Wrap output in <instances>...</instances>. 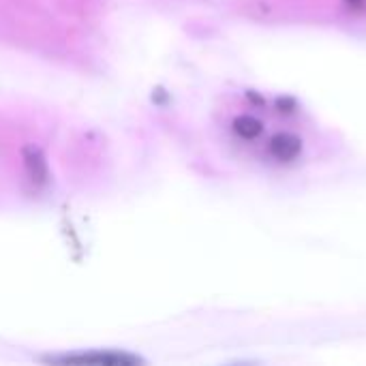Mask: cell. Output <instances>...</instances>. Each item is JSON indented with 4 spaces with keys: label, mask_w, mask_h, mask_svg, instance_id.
Masks as SVG:
<instances>
[{
    "label": "cell",
    "mask_w": 366,
    "mask_h": 366,
    "mask_svg": "<svg viewBox=\"0 0 366 366\" xmlns=\"http://www.w3.org/2000/svg\"><path fill=\"white\" fill-rule=\"evenodd\" d=\"M268 152L279 163H292L302 154V139L290 131H281V133L270 137Z\"/></svg>",
    "instance_id": "cell-2"
},
{
    "label": "cell",
    "mask_w": 366,
    "mask_h": 366,
    "mask_svg": "<svg viewBox=\"0 0 366 366\" xmlns=\"http://www.w3.org/2000/svg\"><path fill=\"white\" fill-rule=\"evenodd\" d=\"M47 365H79V366H137L144 360L124 352H88V354H66V356H47Z\"/></svg>",
    "instance_id": "cell-1"
},
{
    "label": "cell",
    "mask_w": 366,
    "mask_h": 366,
    "mask_svg": "<svg viewBox=\"0 0 366 366\" xmlns=\"http://www.w3.org/2000/svg\"><path fill=\"white\" fill-rule=\"evenodd\" d=\"M21 161H24L26 176L34 187H45L49 182V167H47V161H45V154L41 152V148L24 146Z\"/></svg>",
    "instance_id": "cell-3"
},
{
    "label": "cell",
    "mask_w": 366,
    "mask_h": 366,
    "mask_svg": "<svg viewBox=\"0 0 366 366\" xmlns=\"http://www.w3.org/2000/svg\"><path fill=\"white\" fill-rule=\"evenodd\" d=\"M232 129L238 137L242 139H255L262 135L264 131V124L262 120H257L255 116H249V114H242V116H236L234 122H232Z\"/></svg>",
    "instance_id": "cell-4"
},
{
    "label": "cell",
    "mask_w": 366,
    "mask_h": 366,
    "mask_svg": "<svg viewBox=\"0 0 366 366\" xmlns=\"http://www.w3.org/2000/svg\"><path fill=\"white\" fill-rule=\"evenodd\" d=\"M347 4H352V6H358V9H362L366 4V0H345Z\"/></svg>",
    "instance_id": "cell-5"
}]
</instances>
